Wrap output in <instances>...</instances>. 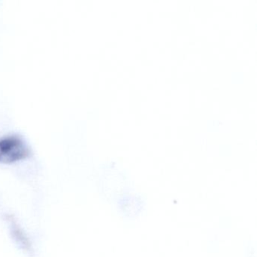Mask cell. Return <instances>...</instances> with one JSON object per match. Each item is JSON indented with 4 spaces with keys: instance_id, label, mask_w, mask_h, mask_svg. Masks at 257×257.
I'll return each mask as SVG.
<instances>
[{
    "instance_id": "obj_1",
    "label": "cell",
    "mask_w": 257,
    "mask_h": 257,
    "mask_svg": "<svg viewBox=\"0 0 257 257\" xmlns=\"http://www.w3.org/2000/svg\"><path fill=\"white\" fill-rule=\"evenodd\" d=\"M30 153L29 146L22 135L10 133L0 137V162L12 163L25 159Z\"/></svg>"
}]
</instances>
